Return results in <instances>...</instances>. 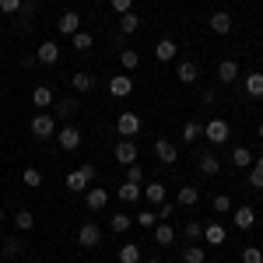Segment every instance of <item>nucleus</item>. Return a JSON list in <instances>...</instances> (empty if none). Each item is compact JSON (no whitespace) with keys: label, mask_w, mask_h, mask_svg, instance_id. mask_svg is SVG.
Returning a JSON list of instances; mask_svg holds the SVG:
<instances>
[{"label":"nucleus","mask_w":263,"mask_h":263,"mask_svg":"<svg viewBox=\"0 0 263 263\" xmlns=\"http://www.w3.org/2000/svg\"><path fill=\"white\" fill-rule=\"evenodd\" d=\"M249 186H253V190H263V168L249 165Z\"/></svg>","instance_id":"nucleus-42"},{"label":"nucleus","mask_w":263,"mask_h":263,"mask_svg":"<svg viewBox=\"0 0 263 263\" xmlns=\"http://www.w3.org/2000/svg\"><path fill=\"white\" fill-rule=\"evenodd\" d=\"M144 197L151 203H165V186L162 182H147V186H144Z\"/></svg>","instance_id":"nucleus-30"},{"label":"nucleus","mask_w":263,"mask_h":263,"mask_svg":"<svg viewBox=\"0 0 263 263\" xmlns=\"http://www.w3.org/2000/svg\"><path fill=\"white\" fill-rule=\"evenodd\" d=\"M155 155H158V162H162V165L179 162V147H176L172 141H165V137H158V141H155Z\"/></svg>","instance_id":"nucleus-5"},{"label":"nucleus","mask_w":263,"mask_h":263,"mask_svg":"<svg viewBox=\"0 0 263 263\" xmlns=\"http://www.w3.org/2000/svg\"><path fill=\"white\" fill-rule=\"evenodd\" d=\"M242 263H263V249H256V246H246V249H242Z\"/></svg>","instance_id":"nucleus-39"},{"label":"nucleus","mask_w":263,"mask_h":263,"mask_svg":"<svg viewBox=\"0 0 263 263\" xmlns=\"http://www.w3.org/2000/svg\"><path fill=\"white\" fill-rule=\"evenodd\" d=\"M21 4H25V0H0V11H4V14H18Z\"/></svg>","instance_id":"nucleus-43"},{"label":"nucleus","mask_w":263,"mask_h":263,"mask_svg":"<svg viewBox=\"0 0 263 263\" xmlns=\"http://www.w3.org/2000/svg\"><path fill=\"white\" fill-rule=\"evenodd\" d=\"M182 260H186V263H203V260H207V253L193 242V246H186V249H182Z\"/></svg>","instance_id":"nucleus-34"},{"label":"nucleus","mask_w":263,"mask_h":263,"mask_svg":"<svg viewBox=\"0 0 263 263\" xmlns=\"http://www.w3.org/2000/svg\"><path fill=\"white\" fill-rule=\"evenodd\" d=\"M32 137H39V141H49V137H57V120L49 116V112H39L35 120H32Z\"/></svg>","instance_id":"nucleus-2"},{"label":"nucleus","mask_w":263,"mask_h":263,"mask_svg":"<svg viewBox=\"0 0 263 263\" xmlns=\"http://www.w3.org/2000/svg\"><path fill=\"white\" fill-rule=\"evenodd\" d=\"M207 25H211V32H218V35H228V32H232V14H228V11H214Z\"/></svg>","instance_id":"nucleus-12"},{"label":"nucleus","mask_w":263,"mask_h":263,"mask_svg":"<svg viewBox=\"0 0 263 263\" xmlns=\"http://www.w3.org/2000/svg\"><path fill=\"white\" fill-rule=\"evenodd\" d=\"M137 224H141V228H155V224H158V214H155V211H141V214H137Z\"/></svg>","instance_id":"nucleus-41"},{"label":"nucleus","mask_w":263,"mask_h":263,"mask_svg":"<svg viewBox=\"0 0 263 263\" xmlns=\"http://www.w3.org/2000/svg\"><path fill=\"white\" fill-rule=\"evenodd\" d=\"M179 137H182V144H197V141H200V137H203V123L190 120V123H186V126H182V134H179Z\"/></svg>","instance_id":"nucleus-18"},{"label":"nucleus","mask_w":263,"mask_h":263,"mask_svg":"<svg viewBox=\"0 0 263 263\" xmlns=\"http://www.w3.org/2000/svg\"><path fill=\"white\" fill-rule=\"evenodd\" d=\"M232 218H235V228H253V221H256V214H253V207H235L232 211Z\"/></svg>","instance_id":"nucleus-19"},{"label":"nucleus","mask_w":263,"mask_h":263,"mask_svg":"<svg viewBox=\"0 0 263 263\" xmlns=\"http://www.w3.org/2000/svg\"><path fill=\"white\" fill-rule=\"evenodd\" d=\"M70 81H74V88H78V91H91V88H95V78H91L88 70H78Z\"/></svg>","instance_id":"nucleus-32"},{"label":"nucleus","mask_w":263,"mask_h":263,"mask_svg":"<svg viewBox=\"0 0 263 263\" xmlns=\"http://www.w3.org/2000/svg\"><path fill=\"white\" fill-rule=\"evenodd\" d=\"M35 60H39V63H49V67H53V63L60 60V46H57L53 39H46L39 49H35Z\"/></svg>","instance_id":"nucleus-11"},{"label":"nucleus","mask_w":263,"mask_h":263,"mask_svg":"<svg viewBox=\"0 0 263 263\" xmlns=\"http://www.w3.org/2000/svg\"><path fill=\"white\" fill-rule=\"evenodd\" d=\"M32 105H39V109H46V105H53V91H49L46 84H39V88L32 91Z\"/></svg>","instance_id":"nucleus-28"},{"label":"nucleus","mask_w":263,"mask_h":263,"mask_svg":"<svg viewBox=\"0 0 263 263\" xmlns=\"http://www.w3.org/2000/svg\"><path fill=\"white\" fill-rule=\"evenodd\" d=\"M218 78H221L224 84H232L235 78H239V63H235V60H221V67H218Z\"/></svg>","instance_id":"nucleus-23"},{"label":"nucleus","mask_w":263,"mask_h":263,"mask_svg":"<svg viewBox=\"0 0 263 263\" xmlns=\"http://www.w3.org/2000/svg\"><path fill=\"white\" fill-rule=\"evenodd\" d=\"M0 246H4V239H0Z\"/></svg>","instance_id":"nucleus-54"},{"label":"nucleus","mask_w":263,"mask_h":263,"mask_svg":"<svg viewBox=\"0 0 263 263\" xmlns=\"http://www.w3.org/2000/svg\"><path fill=\"white\" fill-rule=\"evenodd\" d=\"M112 11H116V14H126V11H134V0H112Z\"/></svg>","instance_id":"nucleus-46"},{"label":"nucleus","mask_w":263,"mask_h":263,"mask_svg":"<svg viewBox=\"0 0 263 263\" xmlns=\"http://www.w3.org/2000/svg\"><path fill=\"white\" fill-rule=\"evenodd\" d=\"M0 249H4L7 256H18V253H21V242H18V239H4V246H0Z\"/></svg>","instance_id":"nucleus-44"},{"label":"nucleus","mask_w":263,"mask_h":263,"mask_svg":"<svg viewBox=\"0 0 263 263\" xmlns=\"http://www.w3.org/2000/svg\"><path fill=\"white\" fill-rule=\"evenodd\" d=\"M197 200H200V190H197V186H182L179 190V203L182 207H197Z\"/></svg>","instance_id":"nucleus-31"},{"label":"nucleus","mask_w":263,"mask_h":263,"mask_svg":"<svg viewBox=\"0 0 263 263\" xmlns=\"http://www.w3.org/2000/svg\"><path fill=\"white\" fill-rule=\"evenodd\" d=\"M130 91H134V78H126V74L109 78V95H112V99H126Z\"/></svg>","instance_id":"nucleus-7"},{"label":"nucleus","mask_w":263,"mask_h":263,"mask_svg":"<svg viewBox=\"0 0 263 263\" xmlns=\"http://www.w3.org/2000/svg\"><path fill=\"white\" fill-rule=\"evenodd\" d=\"M144 263H162V260H144Z\"/></svg>","instance_id":"nucleus-51"},{"label":"nucleus","mask_w":263,"mask_h":263,"mask_svg":"<svg viewBox=\"0 0 263 263\" xmlns=\"http://www.w3.org/2000/svg\"><path fill=\"white\" fill-rule=\"evenodd\" d=\"M253 165H256V168H263V155H260V158H256V162H253Z\"/></svg>","instance_id":"nucleus-48"},{"label":"nucleus","mask_w":263,"mask_h":263,"mask_svg":"<svg viewBox=\"0 0 263 263\" xmlns=\"http://www.w3.org/2000/svg\"><path fill=\"white\" fill-rule=\"evenodd\" d=\"M32 224H35L32 211H18V214H14V228H18V232H32Z\"/></svg>","instance_id":"nucleus-35"},{"label":"nucleus","mask_w":263,"mask_h":263,"mask_svg":"<svg viewBox=\"0 0 263 263\" xmlns=\"http://www.w3.org/2000/svg\"><path fill=\"white\" fill-rule=\"evenodd\" d=\"M155 242H158V246H172V242H176V228H172L168 221L155 224Z\"/></svg>","instance_id":"nucleus-20"},{"label":"nucleus","mask_w":263,"mask_h":263,"mask_svg":"<svg viewBox=\"0 0 263 263\" xmlns=\"http://www.w3.org/2000/svg\"><path fill=\"white\" fill-rule=\"evenodd\" d=\"M256 134H260V141H263V123H260V130H256Z\"/></svg>","instance_id":"nucleus-49"},{"label":"nucleus","mask_w":263,"mask_h":263,"mask_svg":"<svg viewBox=\"0 0 263 263\" xmlns=\"http://www.w3.org/2000/svg\"><path fill=\"white\" fill-rule=\"evenodd\" d=\"M78 112V99H60L57 102V120H70Z\"/></svg>","instance_id":"nucleus-26"},{"label":"nucleus","mask_w":263,"mask_h":263,"mask_svg":"<svg viewBox=\"0 0 263 263\" xmlns=\"http://www.w3.org/2000/svg\"><path fill=\"white\" fill-rule=\"evenodd\" d=\"M232 165H235V168H249V165H253V151H249V147H235V151H232Z\"/></svg>","instance_id":"nucleus-27"},{"label":"nucleus","mask_w":263,"mask_h":263,"mask_svg":"<svg viewBox=\"0 0 263 263\" xmlns=\"http://www.w3.org/2000/svg\"><path fill=\"white\" fill-rule=\"evenodd\" d=\"M116 130H120L123 137L130 141L134 134H141V116H137V112H123L120 120H116Z\"/></svg>","instance_id":"nucleus-6"},{"label":"nucleus","mask_w":263,"mask_h":263,"mask_svg":"<svg viewBox=\"0 0 263 263\" xmlns=\"http://www.w3.org/2000/svg\"><path fill=\"white\" fill-rule=\"evenodd\" d=\"M214 211H218V214H228V211H232V197H228V193H218V197H214Z\"/></svg>","instance_id":"nucleus-40"},{"label":"nucleus","mask_w":263,"mask_h":263,"mask_svg":"<svg viewBox=\"0 0 263 263\" xmlns=\"http://www.w3.org/2000/svg\"><path fill=\"white\" fill-rule=\"evenodd\" d=\"M32 263H42V260H32Z\"/></svg>","instance_id":"nucleus-53"},{"label":"nucleus","mask_w":263,"mask_h":263,"mask_svg":"<svg viewBox=\"0 0 263 263\" xmlns=\"http://www.w3.org/2000/svg\"><path fill=\"white\" fill-rule=\"evenodd\" d=\"M91 179H95V165H88V162H84L81 168H74V172L67 176V190H74V193H84Z\"/></svg>","instance_id":"nucleus-1"},{"label":"nucleus","mask_w":263,"mask_h":263,"mask_svg":"<svg viewBox=\"0 0 263 263\" xmlns=\"http://www.w3.org/2000/svg\"><path fill=\"white\" fill-rule=\"evenodd\" d=\"M130 224H134V218H130V214H112V232H116V235L130 232Z\"/></svg>","instance_id":"nucleus-37"},{"label":"nucleus","mask_w":263,"mask_h":263,"mask_svg":"<svg viewBox=\"0 0 263 263\" xmlns=\"http://www.w3.org/2000/svg\"><path fill=\"white\" fill-rule=\"evenodd\" d=\"M120 263H141V246L137 242L120 246Z\"/></svg>","instance_id":"nucleus-25"},{"label":"nucleus","mask_w":263,"mask_h":263,"mask_svg":"<svg viewBox=\"0 0 263 263\" xmlns=\"http://www.w3.org/2000/svg\"><path fill=\"white\" fill-rule=\"evenodd\" d=\"M203 239H207V246H224V224L221 221L203 224Z\"/></svg>","instance_id":"nucleus-14"},{"label":"nucleus","mask_w":263,"mask_h":263,"mask_svg":"<svg viewBox=\"0 0 263 263\" xmlns=\"http://www.w3.org/2000/svg\"><path fill=\"white\" fill-rule=\"evenodd\" d=\"M176 78H179L182 84H193L197 78H200V67H197L193 60H182V63H179V70H176Z\"/></svg>","instance_id":"nucleus-15"},{"label":"nucleus","mask_w":263,"mask_h":263,"mask_svg":"<svg viewBox=\"0 0 263 263\" xmlns=\"http://www.w3.org/2000/svg\"><path fill=\"white\" fill-rule=\"evenodd\" d=\"M120 63H123V70H137V67H141V53H137V49H123Z\"/></svg>","instance_id":"nucleus-29"},{"label":"nucleus","mask_w":263,"mask_h":263,"mask_svg":"<svg viewBox=\"0 0 263 263\" xmlns=\"http://www.w3.org/2000/svg\"><path fill=\"white\" fill-rule=\"evenodd\" d=\"M57 28H60L63 35H74V32H81V14H78V11H63L60 18H57Z\"/></svg>","instance_id":"nucleus-9"},{"label":"nucleus","mask_w":263,"mask_h":263,"mask_svg":"<svg viewBox=\"0 0 263 263\" xmlns=\"http://www.w3.org/2000/svg\"><path fill=\"white\" fill-rule=\"evenodd\" d=\"M21 182H25L28 190H35V186H42V172H39V168H32V165H28V168L21 172Z\"/></svg>","instance_id":"nucleus-33"},{"label":"nucleus","mask_w":263,"mask_h":263,"mask_svg":"<svg viewBox=\"0 0 263 263\" xmlns=\"http://www.w3.org/2000/svg\"><path fill=\"white\" fill-rule=\"evenodd\" d=\"M78 242H81L84 249H95V246L102 242V228H99V224H91V221L81 224V232H78Z\"/></svg>","instance_id":"nucleus-8"},{"label":"nucleus","mask_w":263,"mask_h":263,"mask_svg":"<svg viewBox=\"0 0 263 263\" xmlns=\"http://www.w3.org/2000/svg\"><path fill=\"white\" fill-rule=\"evenodd\" d=\"M112 155H116V162H120V165H134V162H137V144L123 137V141L116 144V151H112Z\"/></svg>","instance_id":"nucleus-10"},{"label":"nucleus","mask_w":263,"mask_h":263,"mask_svg":"<svg viewBox=\"0 0 263 263\" xmlns=\"http://www.w3.org/2000/svg\"><path fill=\"white\" fill-rule=\"evenodd\" d=\"M0 39H4V28H0Z\"/></svg>","instance_id":"nucleus-52"},{"label":"nucleus","mask_w":263,"mask_h":263,"mask_svg":"<svg viewBox=\"0 0 263 263\" xmlns=\"http://www.w3.org/2000/svg\"><path fill=\"white\" fill-rule=\"evenodd\" d=\"M84 203H88V211H102L109 203V193L105 190H84Z\"/></svg>","instance_id":"nucleus-17"},{"label":"nucleus","mask_w":263,"mask_h":263,"mask_svg":"<svg viewBox=\"0 0 263 263\" xmlns=\"http://www.w3.org/2000/svg\"><path fill=\"white\" fill-rule=\"evenodd\" d=\"M57 144H60L63 151H78L81 147V130L78 126H60L57 130Z\"/></svg>","instance_id":"nucleus-4"},{"label":"nucleus","mask_w":263,"mask_h":263,"mask_svg":"<svg viewBox=\"0 0 263 263\" xmlns=\"http://www.w3.org/2000/svg\"><path fill=\"white\" fill-rule=\"evenodd\" d=\"M197 165H200L203 176H218V172H221V162H218L211 151H207V155H200V162H197Z\"/></svg>","instance_id":"nucleus-24"},{"label":"nucleus","mask_w":263,"mask_h":263,"mask_svg":"<svg viewBox=\"0 0 263 263\" xmlns=\"http://www.w3.org/2000/svg\"><path fill=\"white\" fill-rule=\"evenodd\" d=\"M203 137L211 144H224L228 137H232V126L224 120H211V123H203Z\"/></svg>","instance_id":"nucleus-3"},{"label":"nucleus","mask_w":263,"mask_h":263,"mask_svg":"<svg viewBox=\"0 0 263 263\" xmlns=\"http://www.w3.org/2000/svg\"><path fill=\"white\" fill-rule=\"evenodd\" d=\"M182 232H186V239H190V242H200V239H203V224L200 221H190Z\"/></svg>","instance_id":"nucleus-38"},{"label":"nucleus","mask_w":263,"mask_h":263,"mask_svg":"<svg viewBox=\"0 0 263 263\" xmlns=\"http://www.w3.org/2000/svg\"><path fill=\"white\" fill-rule=\"evenodd\" d=\"M137 28H141V14H134V11L120 14V32H123V35H134Z\"/></svg>","instance_id":"nucleus-22"},{"label":"nucleus","mask_w":263,"mask_h":263,"mask_svg":"<svg viewBox=\"0 0 263 263\" xmlns=\"http://www.w3.org/2000/svg\"><path fill=\"white\" fill-rule=\"evenodd\" d=\"M0 224H4V207H0Z\"/></svg>","instance_id":"nucleus-50"},{"label":"nucleus","mask_w":263,"mask_h":263,"mask_svg":"<svg viewBox=\"0 0 263 263\" xmlns=\"http://www.w3.org/2000/svg\"><path fill=\"white\" fill-rule=\"evenodd\" d=\"M70 42H74V49H78V53H88V49H91V35H88V32H74V35H70Z\"/></svg>","instance_id":"nucleus-36"},{"label":"nucleus","mask_w":263,"mask_h":263,"mask_svg":"<svg viewBox=\"0 0 263 263\" xmlns=\"http://www.w3.org/2000/svg\"><path fill=\"white\" fill-rule=\"evenodd\" d=\"M246 95H249V99H263V74L260 70L246 74Z\"/></svg>","instance_id":"nucleus-16"},{"label":"nucleus","mask_w":263,"mask_h":263,"mask_svg":"<svg viewBox=\"0 0 263 263\" xmlns=\"http://www.w3.org/2000/svg\"><path fill=\"white\" fill-rule=\"evenodd\" d=\"M179 57V46L172 39H162L158 46H155V60H162V63H168V60H176Z\"/></svg>","instance_id":"nucleus-13"},{"label":"nucleus","mask_w":263,"mask_h":263,"mask_svg":"<svg viewBox=\"0 0 263 263\" xmlns=\"http://www.w3.org/2000/svg\"><path fill=\"white\" fill-rule=\"evenodd\" d=\"M158 207H162V211H158V218H162V221H168V218H172V211H176V207H172L168 200H165V203H158Z\"/></svg>","instance_id":"nucleus-47"},{"label":"nucleus","mask_w":263,"mask_h":263,"mask_svg":"<svg viewBox=\"0 0 263 263\" xmlns=\"http://www.w3.org/2000/svg\"><path fill=\"white\" fill-rule=\"evenodd\" d=\"M116 193H120V200L137 203V200H141V182H130V179H126V182L120 186V190H116Z\"/></svg>","instance_id":"nucleus-21"},{"label":"nucleus","mask_w":263,"mask_h":263,"mask_svg":"<svg viewBox=\"0 0 263 263\" xmlns=\"http://www.w3.org/2000/svg\"><path fill=\"white\" fill-rule=\"evenodd\" d=\"M126 179H130V182H144L141 165H126Z\"/></svg>","instance_id":"nucleus-45"}]
</instances>
